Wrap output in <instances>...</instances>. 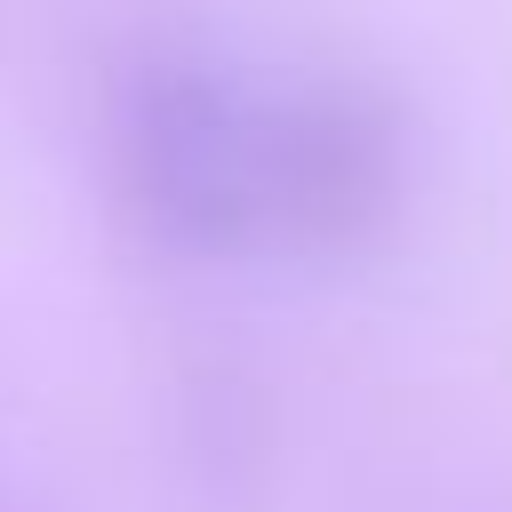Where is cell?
Wrapping results in <instances>:
<instances>
[{
    "instance_id": "cell-1",
    "label": "cell",
    "mask_w": 512,
    "mask_h": 512,
    "mask_svg": "<svg viewBox=\"0 0 512 512\" xmlns=\"http://www.w3.org/2000/svg\"><path fill=\"white\" fill-rule=\"evenodd\" d=\"M104 184L160 256L256 248V88L200 48H136L104 80Z\"/></svg>"
},
{
    "instance_id": "cell-2",
    "label": "cell",
    "mask_w": 512,
    "mask_h": 512,
    "mask_svg": "<svg viewBox=\"0 0 512 512\" xmlns=\"http://www.w3.org/2000/svg\"><path fill=\"white\" fill-rule=\"evenodd\" d=\"M416 176L408 104L368 72L256 88V240L344 264L392 240Z\"/></svg>"
},
{
    "instance_id": "cell-3",
    "label": "cell",
    "mask_w": 512,
    "mask_h": 512,
    "mask_svg": "<svg viewBox=\"0 0 512 512\" xmlns=\"http://www.w3.org/2000/svg\"><path fill=\"white\" fill-rule=\"evenodd\" d=\"M248 376H192V480L208 496H240L256 480V400L240 392Z\"/></svg>"
}]
</instances>
